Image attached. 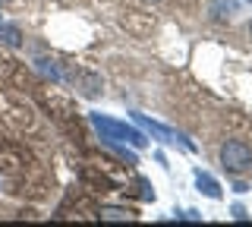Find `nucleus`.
I'll return each mask as SVG.
<instances>
[{
  "instance_id": "obj_10",
  "label": "nucleus",
  "mask_w": 252,
  "mask_h": 227,
  "mask_svg": "<svg viewBox=\"0 0 252 227\" xmlns=\"http://www.w3.org/2000/svg\"><path fill=\"white\" fill-rule=\"evenodd\" d=\"M230 215L236 218V221H246V218H249V211L243 208V205H233V208H230Z\"/></svg>"
},
{
  "instance_id": "obj_8",
  "label": "nucleus",
  "mask_w": 252,
  "mask_h": 227,
  "mask_svg": "<svg viewBox=\"0 0 252 227\" xmlns=\"http://www.w3.org/2000/svg\"><path fill=\"white\" fill-rule=\"evenodd\" d=\"M101 142H104V145H110V148H114L117 155H120V158H126V161H129V164H139V155L132 152V148H126V145H120V142H117V139H101Z\"/></svg>"
},
{
  "instance_id": "obj_12",
  "label": "nucleus",
  "mask_w": 252,
  "mask_h": 227,
  "mask_svg": "<svg viewBox=\"0 0 252 227\" xmlns=\"http://www.w3.org/2000/svg\"><path fill=\"white\" fill-rule=\"evenodd\" d=\"M6 3H10V0H0V6H6Z\"/></svg>"
},
{
  "instance_id": "obj_7",
  "label": "nucleus",
  "mask_w": 252,
  "mask_h": 227,
  "mask_svg": "<svg viewBox=\"0 0 252 227\" xmlns=\"http://www.w3.org/2000/svg\"><path fill=\"white\" fill-rule=\"evenodd\" d=\"M0 41H3L6 48H19V44H22V32H19V26L0 22Z\"/></svg>"
},
{
  "instance_id": "obj_14",
  "label": "nucleus",
  "mask_w": 252,
  "mask_h": 227,
  "mask_svg": "<svg viewBox=\"0 0 252 227\" xmlns=\"http://www.w3.org/2000/svg\"><path fill=\"white\" fill-rule=\"evenodd\" d=\"M145 3H158V0H145Z\"/></svg>"
},
{
  "instance_id": "obj_15",
  "label": "nucleus",
  "mask_w": 252,
  "mask_h": 227,
  "mask_svg": "<svg viewBox=\"0 0 252 227\" xmlns=\"http://www.w3.org/2000/svg\"><path fill=\"white\" fill-rule=\"evenodd\" d=\"M246 3H252V0H246Z\"/></svg>"
},
{
  "instance_id": "obj_6",
  "label": "nucleus",
  "mask_w": 252,
  "mask_h": 227,
  "mask_svg": "<svg viewBox=\"0 0 252 227\" xmlns=\"http://www.w3.org/2000/svg\"><path fill=\"white\" fill-rule=\"evenodd\" d=\"M98 215H101V221H132L136 218L129 208H120V205H101Z\"/></svg>"
},
{
  "instance_id": "obj_3",
  "label": "nucleus",
  "mask_w": 252,
  "mask_h": 227,
  "mask_svg": "<svg viewBox=\"0 0 252 227\" xmlns=\"http://www.w3.org/2000/svg\"><path fill=\"white\" fill-rule=\"evenodd\" d=\"M220 164H224L227 174H243V170L252 167V148L240 139H230V142L220 145Z\"/></svg>"
},
{
  "instance_id": "obj_5",
  "label": "nucleus",
  "mask_w": 252,
  "mask_h": 227,
  "mask_svg": "<svg viewBox=\"0 0 252 227\" xmlns=\"http://www.w3.org/2000/svg\"><path fill=\"white\" fill-rule=\"evenodd\" d=\"M195 186H199V193L205 195V199H215L218 202L220 195H224V193H220V183L211 174H205V170H195Z\"/></svg>"
},
{
  "instance_id": "obj_16",
  "label": "nucleus",
  "mask_w": 252,
  "mask_h": 227,
  "mask_svg": "<svg viewBox=\"0 0 252 227\" xmlns=\"http://www.w3.org/2000/svg\"><path fill=\"white\" fill-rule=\"evenodd\" d=\"M0 22H3V19H0Z\"/></svg>"
},
{
  "instance_id": "obj_1",
  "label": "nucleus",
  "mask_w": 252,
  "mask_h": 227,
  "mask_svg": "<svg viewBox=\"0 0 252 227\" xmlns=\"http://www.w3.org/2000/svg\"><path fill=\"white\" fill-rule=\"evenodd\" d=\"M89 120H92V127L101 132V139H117V142L126 139L132 148H145L148 145V139L142 136L136 127H129V123H123V120H114V117H104V114H92Z\"/></svg>"
},
{
  "instance_id": "obj_4",
  "label": "nucleus",
  "mask_w": 252,
  "mask_h": 227,
  "mask_svg": "<svg viewBox=\"0 0 252 227\" xmlns=\"http://www.w3.org/2000/svg\"><path fill=\"white\" fill-rule=\"evenodd\" d=\"M240 13V0H211L208 3V19L211 22H230Z\"/></svg>"
},
{
  "instance_id": "obj_11",
  "label": "nucleus",
  "mask_w": 252,
  "mask_h": 227,
  "mask_svg": "<svg viewBox=\"0 0 252 227\" xmlns=\"http://www.w3.org/2000/svg\"><path fill=\"white\" fill-rule=\"evenodd\" d=\"M142 199L155 202V190H152V183H145V180H142Z\"/></svg>"
},
{
  "instance_id": "obj_13",
  "label": "nucleus",
  "mask_w": 252,
  "mask_h": 227,
  "mask_svg": "<svg viewBox=\"0 0 252 227\" xmlns=\"http://www.w3.org/2000/svg\"><path fill=\"white\" fill-rule=\"evenodd\" d=\"M249 38H252V22H249Z\"/></svg>"
},
{
  "instance_id": "obj_2",
  "label": "nucleus",
  "mask_w": 252,
  "mask_h": 227,
  "mask_svg": "<svg viewBox=\"0 0 252 227\" xmlns=\"http://www.w3.org/2000/svg\"><path fill=\"white\" fill-rule=\"evenodd\" d=\"M132 120H136L152 139H158L161 145H183L186 152H195V145L189 142L183 132H177L173 127H164V123H158V120H152V117H145V114H132Z\"/></svg>"
},
{
  "instance_id": "obj_9",
  "label": "nucleus",
  "mask_w": 252,
  "mask_h": 227,
  "mask_svg": "<svg viewBox=\"0 0 252 227\" xmlns=\"http://www.w3.org/2000/svg\"><path fill=\"white\" fill-rule=\"evenodd\" d=\"M38 69H41L44 76H51L54 82H63V73H60V66H57V60H38Z\"/></svg>"
}]
</instances>
